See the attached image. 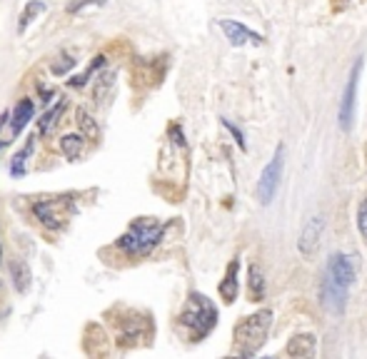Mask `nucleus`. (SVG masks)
<instances>
[{
	"instance_id": "nucleus-10",
	"label": "nucleus",
	"mask_w": 367,
	"mask_h": 359,
	"mask_svg": "<svg viewBox=\"0 0 367 359\" xmlns=\"http://www.w3.org/2000/svg\"><path fill=\"white\" fill-rule=\"evenodd\" d=\"M33 115H35V105H33V100L30 97H23L21 103L15 105V110H13V120H10V135L13 138H18L23 130H25V125L33 120Z\"/></svg>"
},
{
	"instance_id": "nucleus-3",
	"label": "nucleus",
	"mask_w": 367,
	"mask_h": 359,
	"mask_svg": "<svg viewBox=\"0 0 367 359\" xmlns=\"http://www.w3.org/2000/svg\"><path fill=\"white\" fill-rule=\"evenodd\" d=\"M165 235V225L155 217H138L130 227L125 230L118 240V247L128 257H145L150 255L158 242Z\"/></svg>"
},
{
	"instance_id": "nucleus-16",
	"label": "nucleus",
	"mask_w": 367,
	"mask_h": 359,
	"mask_svg": "<svg viewBox=\"0 0 367 359\" xmlns=\"http://www.w3.org/2000/svg\"><path fill=\"white\" fill-rule=\"evenodd\" d=\"M33 145H35V135L28 140V143H25V147H23V150L13 158V165H10V175H13V177H23V175H25V162H28V155L33 152Z\"/></svg>"
},
{
	"instance_id": "nucleus-4",
	"label": "nucleus",
	"mask_w": 367,
	"mask_h": 359,
	"mask_svg": "<svg viewBox=\"0 0 367 359\" xmlns=\"http://www.w3.org/2000/svg\"><path fill=\"white\" fill-rule=\"evenodd\" d=\"M272 327V312L270 310H260L250 317H243L235 325L233 339H235V354L240 357H252L257 354V349L265 345V339L270 334Z\"/></svg>"
},
{
	"instance_id": "nucleus-6",
	"label": "nucleus",
	"mask_w": 367,
	"mask_h": 359,
	"mask_svg": "<svg viewBox=\"0 0 367 359\" xmlns=\"http://www.w3.org/2000/svg\"><path fill=\"white\" fill-rule=\"evenodd\" d=\"M362 73V58H357L353 65V73L347 77L345 92H342V103H340V127L345 132L353 130L355 123V105H357V83H360Z\"/></svg>"
},
{
	"instance_id": "nucleus-13",
	"label": "nucleus",
	"mask_w": 367,
	"mask_h": 359,
	"mask_svg": "<svg viewBox=\"0 0 367 359\" xmlns=\"http://www.w3.org/2000/svg\"><path fill=\"white\" fill-rule=\"evenodd\" d=\"M35 214H38V220H40L45 227H58V225H60V220H62V214L58 212L56 200L35 202Z\"/></svg>"
},
{
	"instance_id": "nucleus-15",
	"label": "nucleus",
	"mask_w": 367,
	"mask_h": 359,
	"mask_svg": "<svg viewBox=\"0 0 367 359\" xmlns=\"http://www.w3.org/2000/svg\"><path fill=\"white\" fill-rule=\"evenodd\" d=\"M60 150L65 152L68 160H80V155H83V150H85V138L80 132H70V135H65V138L60 140Z\"/></svg>"
},
{
	"instance_id": "nucleus-1",
	"label": "nucleus",
	"mask_w": 367,
	"mask_h": 359,
	"mask_svg": "<svg viewBox=\"0 0 367 359\" xmlns=\"http://www.w3.org/2000/svg\"><path fill=\"white\" fill-rule=\"evenodd\" d=\"M357 275V257L355 255H333L325 269V280H322V290H320V302L330 314L340 317L347 307V295L350 287L355 284Z\"/></svg>"
},
{
	"instance_id": "nucleus-5",
	"label": "nucleus",
	"mask_w": 367,
	"mask_h": 359,
	"mask_svg": "<svg viewBox=\"0 0 367 359\" xmlns=\"http://www.w3.org/2000/svg\"><path fill=\"white\" fill-rule=\"evenodd\" d=\"M283 160H285V147L277 145L272 160L265 165L263 175H260V182H257V200L263 205H270L275 200L277 190H280V180H283Z\"/></svg>"
},
{
	"instance_id": "nucleus-2",
	"label": "nucleus",
	"mask_w": 367,
	"mask_h": 359,
	"mask_svg": "<svg viewBox=\"0 0 367 359\" xmlns=\"http://www.w3.org/2000/svg\"><path fill=\"white\" fill-rule=\"evenodd\" d=\"M217 325V310L210 302V297L200 292H190V297L182 304L180 314H178V327L190 342H200L215 330Z\"/></svg>"
},
{
	"instance_id": "nucleus-24",
	"label": "nucleus",
	"mask_w": 367,
	"mask_h": 359,
	"mask_svg": "<svg viewBox=\"0 0 367 359\" xmlns=\"http://www.w3.org/2000/svg\"><path fill=\"white\" fill-rule=\"evenodd\" d=\"M365 152H367V150H365Z\"/></svg>"
},
{
	"instance_id": "nucleus-11",
	"label": "nucleus",
	"mask_w": 367,
	"mask_h": 359,
	"mask_svg": "<svg viewBox=\"0 0 367 359\" xmlns=\"http://www.w3.org/2000/svg\"><path fill=\"white\" fill-rule=\"evenodd\" d=\"M287 357H312L315 354V337L312 334H295L285 347Z\"/></svg>"
},
{
	"instance_id": "nucleus-14",
	"label": "nucleus",
	"mask_w": 367,
	"mask_h": 359,
	"mask_svg": "<svg viewBox=\"0 0 367 359\" xmlns=\"http://www.w3.org/2000/svg\"><path fill=\"white\" fill-rule=\"evenodd\" d=\"M10 275H13L15 292H21V295H23V292H28L33 275H30V267L23 262L21 257H13V262H10Z\"/></svg>"
},
{
	"instance_id": "nucleus-9",
	"label": "nucleus",
	"mask_w": 367,
	"mask_h": 359,
	"mask_svg": "<svg viewBox=\"0 0 367 359\" xmlns=\"http://www.w3.org/2000/svg\"><path fill=\"white\" fill-rule=\"evenodd\" d=\"M237 272H240V260H233L225 269V277L220 282V297L225 299V304H233L237 299V292H240V282H237Z\"/></svg>"
},
{
	"instance_id": "nucleus-17",
	"label": "nucleus",
	"mask_w": 367,
	"mask_h": 359,
	"mask_svg": "<svg viewBox=\"0 0 367 359\" xmlns=\"http://www.w3.org/2000/svg\"><path fill=\"white\" fill-rule=\"evenodd\" d=\"M43 8H45V5H43L40 0H38V3H30V5L25 8V13H23V18H21V30L25 28V25H28V23H30V18H33V15L43 13Z\"/></svg>"
},
{
	"instance_id": "nucleus-20",
	"label": "nucleus",
	"mask_w": 367,
	"mask_h": 359,
	"mask_svg": "<svg viewBox=\"0 0 367 359\" xmlns=\"http://www.w3.org/2000/svg\"><path fill=\"white\" fill-rule=\"evenodd\" d=\"M10 314V302H8V292H5V284L0 280V319L8 317Z\"/></svg>"
},
{
	"instance_id": "nucleus-7",
	"label": "nucleus",
	"mask_w": 367,
	"mask_h": 359,
	"mask_svg": "<svg viewBox=\"0 0 367 359\" xmlns=\"http://www.w3.org/2000/svg\"><path fill=\"white\" fill-rule=\"evenodd\" d=\"M220 30L225 33V38L230 40V45H235V48H240V45H263L265 42V38L260 33L250 30L248 25H243V23L230 21V18L220 21Z\"/></svg>"
},
{
	"instance_id": "nucleus-19",
	"label": "nucleus",
	"mask_w": 367,
	"mask_h": 359,
	"mask_svg": "<svg viewBox=\"0 0 367 359\" xmlns=\"http://www.w3.org/2000/svg\"><path fill=\"white\" fill-rule=\"evenodd\" d=\"M357 227H360L362 237L367 240V197H365V202L360 205V210H357Z\"/></svg>"
},
{
	"instance_id": "nucleus-18",
	"label": "nucleus",
	"mask_w": 367,
	"mask_h": 359,
	"mask_svg": "<svg viewBox=\"0 0 367 359\" xmlns=\"http://www.w3.org/2000/svg\"><path fill=\"white\" fill-rule=\"evenodd\" d=\"M222 125H225V127L233 132V138H235L237 147H240V150H248V143H245V135L240 132V127H235V125L230 123V120H225V118H222Z\"/></svg>"
},
{
	"instance_id": "nucleus-21",
	"label": "nucleus",
	"mask_w": 367,
	"mask_h": 359,
	"mask_svg": "<svg viewBox=\"0 0 367 359\" xmlns=\"http://www.w3.org/2000/svg\"><path fill=\"white\" fill-rule=\"evenodd\" d=\"M60 112H62V103L58 105V110L48 112V115H45V120H40V132H48V127H50V125H53V123H56Z\"/></svg>"
},
{
	"instance_id": "nucleus-8",
	"label": "nucleus",
	"mask_w": 367,
	"mask_h": 359,
	"mask_svg": "<svg viewBox=\"0 0 367 359\" xmlns=\"http://www.w3.org/2000/svg\"><path fill=\"white\" fill-rule=\"evenodd\" d=\"M322 230H325V220H322L320 214H315V217H310V220L305 222L303 235H300V242H298V249L305 257L315 255V249H318V245H320V237H322Z\"/></svg>"
},
{
	"instance_id": "nucleus-12",
	"label": "nucleus",
	"mask_w": 367,
	"mask_h": 359,
	"mask_svg": "<svg viewBox=\"0 0 367 359\" xmlns=\"http://www.w3.org/2000/svg\"><path fill=\"white\" fill-rule=\"evenodd\" d=\"M248 295L252 302H263L265 297V275L260 264H250L248 267Z\"/></svg>"
},
{
	"instance_id": "nucleus-22",
	"label": "nucleus",
	"mask_w": 367,
	"mask_h": 359,
	"mask_svg": "<svg viewBox=\"0 0 367 359\" xmlns=\"http://www.w3.org/2000/svg\"><path fill=\"white\" fill-rule=\"evenodd\" d=\"M0 260H3V245H0Z\"/></svg>"
},
{
	"instance_id": "nucleus-23",
	"label": "nucleus",
	"mask_w": 367,
	"mask_h": 359,
	"mask_svg": "<svg viewBox=\"0 0 367 359\" xmlns=\"http://www.w3.org/2000/svg\"><path fill=\"white\" fill-rule=\"evenodd\" d=\"M3 145H5V143H3V140H0V147H3Z\"/></svg>"
}]
</instances>
